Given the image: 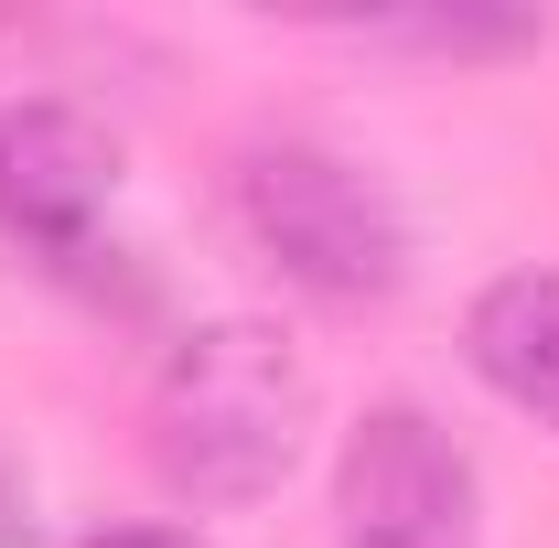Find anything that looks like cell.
<instances>
[{
  "label": "cell",
  "mask_w": 559,
  "mask_h": 548,
  "mask_svg": "<svg viewBox=\"0 0 559 548\" xmlns=\"http://www.w3.org/2000/svg\"><path fill=\"white\" fill-rule=\"evenodd\" d=\"M312 441V366L280 323H194L151 388V474L183 505H259Z\"/></svg>",
  "instance_id": "1"
},
{
  "label": "cell",
  "mask_w": 559,
  "mask_h": 548,
  "mask_svg": "<svg viewBox=\"0 0 559 548\" xmlns=\"http://www.w3.org/2000/svg\"><path fill=\"white\" fill-rule=\"evenodd\" d=\"M334 538L345 548H485L474 452L419 398L366 409L345 430V463H334Z\"/></svg>",
  "instance_id": "3"
},
{
  "label": "cell",
  "mask_w": 559,
  "mask_h": 548,
  "mask_svg": "<svg viewBox=\"0 0 559 548\" xmlns=\"http://www.w3.org/2000/svg\"><path fill=\"white\" fill-rule=\"evenodd\" d=\"M86 548H205L194 527H108V538H86Z\"/></svg>",
  "instance_id": "8"
},
{
  "label": "cell",
  "mask_w": 559,
  "mask_h": 548,
  "mask_svg": "<svg viewBox=\"0 0 559 548\" xmlns=\"http://www.w3.org/2000/svg\"><path fill=\"white\" fill-rule=\"evenodd\" d=\"M33 527H44V516H33V484L0 463V548H33Z\"/></svg>",
  "instance_id": "7"
},
{
  "label": "cell",
  "mask_w": 559,
  "mask_h": 548,
  "mask_svg": "<svg viewBox=\"0 0 559 548\" xmlns=\"http://www.w3.org/2000/svg\"><path fill=\"white\" fill-rule=\"evenodd\" d=\"M108 205H119V140L75 97L0 108V237H22L44 259H86Z\"/></svg>",
  "instance_id": "4"
},
{
  "label": "cell",
  "mask_w": 559,
  "mask_h": 548,
  "mask_svg": "<svg viewBox=\"0 0 559 548\" xmlns=\"http://www.w3.org/2000/svg\"><path fill=\"white\" fill-rule=\"evenodd\" d=\"M237 215H248L259 259L290 290L334 301V312H366V301H388L409 279V215H399V194L366 162L323 151V140H259L237 162Z\"/></svg>",
  "instance_id": "2"
},
{
  "label": "cell",
  "mask_w": 559,
  "mask_h": 548,
  "mask_svg": "<svg viewBox=\"0 0 559 548\" xmlns=\"http://www.w3.org/2000/svg\"><path fill=\"white\" fill-rule=\"evenodd\" d=\"M355 44H388V55H452V65H485V55H538L549 44V11H377L345 22Z\"/></svg>",
  "instance_id": "6"
},
{
  "label": "cell",
  "mask_w": 559,
  "mask_h": 548,
  "mask_svg": "<svg viewBox=\"0 0 559 548\" xmlns=\"http://www.w3.org/2000/svg\"><path fill=\"white\" fill-rule=\"evenodd\" d=\"M463 355L516 419L559 430V270H506L463 312Z\"/></svg>",
  "instance_id": "5"
}]
</instances>
